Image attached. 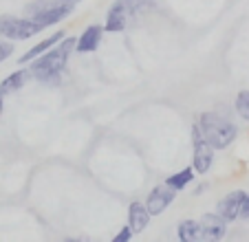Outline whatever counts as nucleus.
Returning a JSON list of instances; mask_svg holds the SVG:
<instances>
[{
    "mask_svg": "<svg viewBox=\"0 0 249 242\" xmlns=\"http://www.w3.org/2000/svg\"><path fill=\"white\" fill-rule=\"evenodd\" d=\"M75 49V37L64 35L57 44H53L49 51H44L42 55L33 57L31 66H29V73L31 77H36L38 82L49 86L60 84V77L64 73V66L69 62L71 51Z\"/></svg>",
    "mask_w": 249,
    "mask_h": 242,
    "instance_id": "f257e3e1",
    "label": "nucleus"
},
{
    "mask_svg": "<svg viewBox=\"0 0 249 242\" xmlns=\"http://www.w3.org/2000/svg\"><path fill=\"white\" fill-rule=\"evenodd\" d=\"M196 126L214 150H225L238 135V128L216 112H201V117L196 119Z\"/></svg>",
    "mask_w": 249,
    "mask_h": 242,
    "instance_id": "f03ea898",
    "label": "nucleus"
},
{
    "mask_svg": "<svg viewBox=\"0 0 249 242\" xmlns=\"http://www.w3.org/2000/svg\"><path fill=\"white\" fill-rule=\"evenodd\" d=\"M73 11L71 2H62V0H36L27 7V18L40 24L42 29L53 27V24L66 20Z\"/></svg>",
    "mask_w": 249,
    "mask_h": 242,
    "instance_id": "7ed1b4c3",
    "label": "nucleus"
},
{
    "mask_svg": "<svg viewBox=\"0 0 249 242\" xmlns=\"http://www.w3.org/2000/svg\"><path fill=\"white\" fill-rule=\"evenodd\" d=\"M44 29L40 24H36L33 20L18 18V16H0V37L11 40V42H24V40H31L38 33H42Z\"/></svg>",
    "mask_w": 249,
    "mask_h": 242,
    "instance_id": "20e7f679",
    "label": "nucleus"
},
{
    "mask_svg": "<svg viewBox=\"0 0 249 242\" xmlns=\"http://www.w3.org/2000/svg\"><path fill=\"white\" fill-rule=\"evenodd\" d=\"M214 163V148L207 143L198 126H192V168L196 174H207Z\"/></svg>",
    "mask_w": 249,
    "mask_h": 242,
    "instance_id": "39448f33",
    "label": "nucleus"
},
{
    "mask_svg": "<svg viewBox=\"0 0 249 242\" xmlns=\"http://www.w3.org/2000/svg\"><path fill=\"white\" fill-rule=\"evenodd\" d=\"M174 196H177V190H172V187H168L163 183V185L152 187L143 205H146V209L150 216H161L170 205H172Z\"/></svg>",
    "mask_w": 249,
    "mask_h": 242,
    "instance_id": "423d86ee",
    "label": "nucleus"
},
{
    "mask_svg": "<svg viewBox=\"0 0 249 242\" xmlns=\"http://www.w3.org/2000/svg\"><path fill=\"white\" fill-rule=\"evenodd\" d=\"M132 11L130 0H115L110 5L108 14H106V24H104V31L108 33H122L126 29L128 22V14Z\"/></svg>",
    "mask_w": 249,
    "mask_h": 242,
    "instance_id": "0eeeda50",
    "label": "nucleus"
},
{
    "mask_svg": "<svg viewBox=\"0 0 249 242\" xmlns=\"http://www.w3.org/2000/svg\"><path fill=\"white\" fill-rule=\"evenodd\" d=\"M243 198H245V191L243 190H234L230 194H225L216 205V214L221 216L225 223H231V220L238 218L240 214V205H243Z\"/></svg>",
    "mask_w": 249,
    "mask_h": 242,
    "instance_id": "6e6552de",
    "label": "nucleus"
},
{
    "mask_svg": "<svg viewBox=\"0 0 249 242\" xmlns=\"http://www.w3.org/2000/svg\"><path fill=\"white\" fill-rule=\"evenodd\" d=\"M198 225H201V240L205 242H218L227 231V223L218 214H205Z\"/></svg>",
    "mask_w": 249,
    "mask_h": 242,
    "instance_id": "1a4fd4ad",
    "label": "nucleus"
},
{
    "mask_svg": "<svg viewBox=\"0 0 249 242\" xmlns=\"http://www.w3.org/2000/svg\"><path fill=\"white\" fill-rule=\"evenodd\" d=\"M102 35H104V27L99 24H90L82 31L80 37H75V51L77 53H93L97 51L99 42H102Z\"/></svg>",
    "mask_w": 249,
    "mask_h": 242,
    "instance_id": "9d476101",
    "label": "nucleus"
},
{
    "mask_svg": "<svg viewBox=\"0 0 249 242\" xmlns=\"http://www.w3.org/2000/svg\"><path fill=\"white\" fill-rule=\"evenodd\" d=\"M150 218H152V216L148 214L146 205H143V203H139V200H132L130 207H128V227L132 229V233L146 231L148 225H150Z\"/></svg>",
    "mask_w": 249,
    "mask_h": 242,
    "instance_id": "9b49d317",
    "label": "nucleus"
},
{
    "mask_svg": "<svg viewBox=\"0 0 249 242\" xmlns=\"http://www.w3.org/2000/svg\"><path fill=\"white\" fill-rule=\"evenodd\" d=\"M66 33L64 31H55V33H51V35H47L44 37V40H40L38 44H33L31 49H29L27 53H24L22 57H20V64H29V62L33 60V57H38V55H42L44 51H49V49L53 47V44H57L62 40V37H64Z\"/></svg>",
    "mask_w": 249,
    "mask_h": 242,
    "instance_id": "f8f14e48",
    "label": "nucleus"
},
{
    "mask_svg": "<svg viewBox=\"0 0 249 242\" xmlns=\"http://www.w3.org/2000/svg\"><path fill=\"white\" fill-rule=\"evenodd\" d=\"M31 77V73H29V69H20V70H14L11 75H7L2 82H0V95H11L16 93V90H20L24 84H27V79Z\"/></svg>",
    "mask_w": 249,
    "mask_h": 242,
    "instance_id": "ddd939ff",
    "label": "nucleus"
},
{
    "mask_svg": "<svg viewBox=\"0 0 249 242\" xmlns=\"http://www.w3.org/2000/svg\"><path fill=\"white\" fill-rule=\"evenodd\" d=\"M177 236L181 242H198L201 240V225L198 220H181L177 225Z\"/></svg>",
    "mask_w": 249,
    "mask_h": 242,
    "instance_id": "4468645a",
    "label": "nucleus"
},
{
    "mask_svg": "<svg viewBox=\"0 0 249 242\" xmlns=\"http://www.w3.org/2000/svg\"><path fill=\"white\" fill-rule=\"evenodd\" d=\"M194 176H196L194 168H185V170H181V172H177V174H172V176L165 178V185L172 187V190H177V191H181L194 181Z\"/></svg>",
    "mask_w": 249,
    "mask_h": 242,
    "instance_id": "2eb2a0df",
    "label": "nucleus"
},
{
    "mask_svg": "<svg viewBox=\"0 0 249 242\" xmlns=\"http://www.w3.org/2000/svg\"><path fill=\"white\" fill-rule=\"evenodd\" d=\"M234 108H236V112L240 115V119L249 121V90H243V93L236 95Z\"/></svg>",
    "mask_w": 249,
    "mask_h": 242,
    "instance_id": "dca6fc26",
    "label": "nucleus"
},
{
    "mask_svg": "<svg viewBox=\"0 0 249 242\" xmlns=\"http://www.w3.org/2000/svg\"><path fill=\"white\" fill-rule=\"evenodd\" d=\"M14 55V42L11 40H5V37H0V64L5 60Z\"/></svg>",
    "mask_w": 249,
    "mask_h": 242,
    "instance_id": "f3484780",
    "label": "nucleus"
},
{
    "mask_svg": "<svg viewBox=\"0 0 249 242\" xmlns=\"http://www.w3.org/2000/svg\"><path fill=\"white\" fill-rule=\"evenodd\" d=\"M132 236H135V233H132V229L128 227V225H124V227H122V231H119L117 236L113 238V242H128Z\"/></svg>",
    "mask_w": 249,
    "mask_h": 242,
    "instance_id": "a211bd4d",
    "label": "nucleus"
},
{
    "mask_svg": "<svg viewBox=\"0 0 249 242\" xmlns=\"http://www.w3.org/2000/svg\"><path fill=\"white\" fill-rule=\"evenodd\" d=\"M238 218L249 220V194H245V198H243V205H240V214H238Z\"/></svg>",
    "mask_w": 249,
    "mask_h": 242,
    "instance_id": "6ab92c4d",
    "label": "nucleus"
},
{
    "mask_svg": "<svg viewBox=\"0 0 249 242\" xmlns=\"http://www.w3.org/2000/svg\"><path fill=\"white\" fill-rule=\"evenodd\" d=\"M5 112V95H0V115Z\"/></svg>",
    "mask_w": 249,
    "mask_h": 242,
    "instance_id": "aec40b11",
    "label": "nucleus"
},
{
    "mask_svg": "<svg viewBox=\"0 0 249 242\" xmlns=\"http://www.w3.org/2000/svg\"><path fill=\"white\" fill-rule=\"evenodd\" d=\"M62 2H71V5H77V2H82V0H62Z\"/></svg>",
    "mask_w": 249,
    "mask_h": 242,
    "instance_id": "412c9836",
    "label": "nucleus"
}]
</instances>
